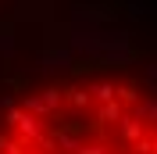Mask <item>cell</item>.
Returning a JSON list of instances; mask_svg holds the SVG:
<instances>
[{
  "label": "cell",
  "instance_id": "cell-1",
  "mask_svg": "<svg viewBox=\"0 0 157 154\" xmlns=\"http://www.w3.org/2000/svg\"><path fill=\"white\" fill-rule=\"evenodd\" d=\"M0 154H157L150 72L114 54H57L0 75Z\"/></svg>",
  "mask_w": 157,
  "mask_h": 154
}]
</instances>
